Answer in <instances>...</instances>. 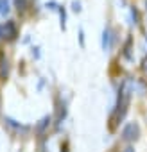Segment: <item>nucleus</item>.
<instances>
[{
  "label": "nucleus",
  "mask_w": 147,
  "mask_h": 152,
  "mask_svg": "<svg viewBox=\"0 0 147 152\" xmlns=\"http://www.w3.org/2000/svg\"><path fill=\"white\" fill-rule=\"evenodd\" d=\"M129 95H131V90H129L127 83H124L122 88H120V91H118L117 106H115V109H113V113H111V118H110V122H111V129H115V125L120 124V120L126 116V113H127V106H129Z\"/></svg>",
  "instance_id": "obj_1"
},
{
  "label": "nucleus",
  "mask_w": 147,
  "mask_h": 152,
  "mask_svg": "<svg viewBox=\"0 0 147 152\" xmlns=\"http://www.w3.org/2000/svg\"><path fill=\"white\" fill-rule=\"evenodd\" d=\"M18 36V29L15 25V22H6L2 27H0V38H4L7 41H13Z\"/></svg>",
  "instance_id": "obj_2"
},
{
  "label": "nucleus",
  "mask_w": 147,
  "mask_h": 152,
  "mask_svg": "<svg viewBox=\"0 0 147 152\" xmlns=\"http://www.w3.org/2000/svg\"><path fill=\"white\" fill-rule=\"evenodd\" d=\"M138 134H140V127H138V124H135V122H129V124L122 129V138H124L126 141H135V140H138Z\"/></svg>",
  "instance_id": "obj_3"
},
{
  "label": "nucleus",
  "mask_w": 147,
  "mask_h": 152,
  "mask_svg": "<svg viewBox=\"0 0 147 152\" xmlns=\"http://www.w3.org/2000/svg\"><path fill=\"white\" fill-rule=\"evenodd\" d=\"M50 122H52V116H49V115H47V116H43V118H41V120L36 124V129H34V132H36L38 136H43V134H45V131L49 129Z\"/></svg>",
  "instance_id": "obj_4"
},
{
  "label": "nucleus",
  "mask_w": 147,
  "mask_h": 152,
  "mask_svg": "<svg viewBox=\"0 0 147 152\" xmlns=\"http://www.w3.org/2000/svg\"><path fill=\"white\" fill-rule=\"evenodd\" d=\"M7 75H9V63L6 57H0V79L6 81Z\"/></svg>",
  "instance_id": "obj_5"
},
{
  "label": "nucleus",
  "mask_w": 147,
  "mask_h": 152,
  "mask_svg": "<svg viewBox=\"0 0 147 152\" xmlns=\"http://www.w3.org/2000/svg\"><path fill=\"white\" fill-rule=\"evenodd\" d=\"M111 38H113V36H111V29L106 27L104 32H102V48H104V50H108V48L111 47Z\"/></svg>",
  "instance_id": "obj_6"
},
{
  "label": "nucleus",
  "mask_w": 147,
  "mask_h": 152,
  "mask_svg": "<svg viewBox=\"0 0 147 152\" xmlns=\"http://www.w3.org/2000/svg\"><path fill=\"white\" fill-rule=\"evenodd\" d=\"M6 124H7V125H9V127L13 129V131H16L18 134H20V132H27V131H29V127H25V125H20V124H16V122H15L13 118H6Z\"/></svg>",
  "instance_id": "obj_7"
},
{
  "label": "nucleus",
  "mask_w": 147,
  "mask_h": 152,
  "mask_svg": "<svg viewBox=\"0 0 147 152\" xmlns=\"http://www.w3.org/2000/svg\"><path fill=\"white\" fill-rule=\"evenodd\" d=\"M9 13V0H0V15Z\"/></svg>",
  "instance_id": "obj_8"
},
{
  "label": "nucleus",
  "mask_w": 147,
  "mask_h": 152,
  "mask_svg": "<svg viewBox=\"0 0 147 152\" xmlns=\"http://www.w3.org/2000/svg\"><path fill=\"white\" fill-rule=\"evenodd\" d=\"M15 4H16V9L18 11H24L27 7V0H15Z\"/></svg>",
  "instance_id": "obj_9"
},
{
  "label": "nucleus",
  "mask_w": 147,
  "mask_h": 152,
  "mask_svg": "<svg viewBox=\"0 0 147 152\" xmlns=\"http://www.w3.org/2000/svg\"><path fill=\"white\" fill-rule=\"evenodd\" d=\"M142 72L147 75V57H143V61H142Z\"/></svg>",
  "instance_id": "obj_10"
},
{
  "label": "nucleus",
  "mask_w": 147,
  "mask_h": 152,
  "mask_svg": "<svg viewBox=\"0 0 147 152\" xmlns=\"http://www.w3.org/2000/svg\"><path fill=\"white\" fill-rule=\"evenodd\" d=\"M74 11H81V7H79V4H77V2H74Z\"/></svg>",
  "instance_id": "obj_11"
},
{
  "label": "nucleus",
  "mask_w": 147,
  "mask_h": 152,
  "mask_svg": "<svg viewBox=\"0 0 147 152\" xmlns=\"http://www.w3.org/2000/svg\"><path fill=\"white\" fill-rule=\"evenodd\" d=\"M124 152H135V150H133V147H127V148H126Z\"/></svg>",
  "instance_id": "obj_12"
}]
</instances>
